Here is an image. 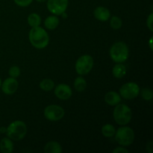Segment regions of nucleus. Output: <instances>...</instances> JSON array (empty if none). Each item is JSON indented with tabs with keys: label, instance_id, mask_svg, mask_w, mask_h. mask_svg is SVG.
Returning a JSON list of instances; mask_svg holds the SVG:
<instances>
[{
	"label": "nucleus",
	"instance_id": "nucleus-22",
	"mask_svg": "<svg viewBox=\"0 0 153 153\" xmlns=\"http://www.w3.org/2000/svg\"><path fill=\"white\" fill-rule=\"evenodd\" d=\"M123 22L122 19L117 16H113L111 18L110 20V25L113 29L117 30L122 27Z\"/></svg>",
	"mask_w": 153,
	"mask_h": 153
},
{
	"label": "nucleus",
	"instance_id": "nucleus-24",
	"mask_svg": "<svg viewBox=\"0 0 153 153\" xmlns=\"http://www.w3.org/2000/svg\"><path fill=\"white\" fill-rule=\"evenodd\" d=\"M8 73L9 76H10V77L16 79V78L19 77V76H20V69H19L17 66H13V67H11L9 69Z\"/></svg>",
	"mask_w": 153,
	"mask_h": 153
},
{
	"label": "nucleus",
	"instance_id": "nucleus-25",
	"mask_svg": "<svg viewBox=\"0 0 153 153\" xmlns=\"http://www.w3.org/2000/svg\"><path fill=\"white\" fill-rule=\"evenodd\" d=\"M13 1H14V2L18 6H20V7H27L30 4H31L33 0H13Z\"/></svg>",
	"mask_w": 153,
	"mask_h": 153
},
{
	"label": "nucleus",
	"instance_id": "nucleus-31",
	"mask_svg": "<svg viewBox=\"0 0 153 153\" xmlns=\"http://www.w3.org/2000/svg\"><path fill=\"white\" fill-rule=\"evenodd\" d=\"M61 15H62L63 18H67V14L65 13V12H64V13H63Z\"/></svg>",
	"mask_w": 153,
	"mask_h": 153
},
{
	"label": "nucleus",
	"instance_id": "nucleus-21",
	"mask_svg": "<svg viewBox=\"0 0 153 153\" xmlns=\"http://www.w3.org/2000/svg\"><path fill=\"white\" fill-rule=\"evenodd\" d=\"M55 87V83L52 79H45L40 83V88L44 91H50Z\"/></svg>",
	"mask_w": 153,
	"mask_h": 153
},
{
	"label": "nucleus",
	"instance_id": "nucleus-14",
	"mask_svg": "<svg viewBox=\"0 0 153 153\" xmlns=\"http://www.w3.org/2000/svg\"><path fill=\"white\" fill-rule=\"evenodd\" d=\"M0 150L3 153H11L13 151V143L9 137H4L0 141Z\"/></svg>",
	"mask_w": 153,
	"mask_h": 153
},
{
	"label": "nucleus",
	"instance_id": "nucleus-30",
	"mask_svg": "<svg viewBox=\"0 0 153 153\" xmlns=\"http://www.w3.org/2000/svg\"><path fill=\"white\" fill-rule=\"evenodd\" d=\"M0 132L5 133L6 132V128H4V127H1V128H0Z\"/></svg>",
	"mask_w": 153,
	"mask_h": 153
},
{
	"label": "nucleus",
	"instance_id": "nucleus-2",
	"mask_svg": "<svg viewBox=\"0 0 153 153\" xmlns=\"http://www.w3.org/2000/svg\"><path fill=\"white\" fill-rule=\"evenodd\" d=\"M6 134L7 137L16 141L22 140L27 134V126L22 121L16 120L12 122L6 128Z\"/></svg>",
	"mask_w": 153,
	"mask_h": 153
},
{
	"label": "nucleus",
	"instance_id": "nucleus-33",
	"mask_svg": "<svg viewBox=\"0 0 153 153\" xmlns=\"http://www.w3.org/2000/svg\"><path fill=\"white\" fill-rule=\"evenodd\" d=\"M1 79H0V88H1Z\"/></svg>",
	"mask_w": 153,
	"mask_h": 153
},
{
	"label": "nucleus",
	"instance_id": "nucleus-18",
	"mask_svg": "<svg viewBox=\"0 0 153 153\" xmlns=\"http://www.w3.org/2000/svg\"><path fill=\"white\" fill-rule=\"evenodd\" d=\"M74 88L79 92H82L87 88V82L83 77L79 76L74 81Z\"/></svg>",
	"mask_w": 153,
	"mask_h": 153
},
{
	"label": "nucleus",
	"instance_id": "nucleus-3",
	"mask_svg": "<svg viewBox=\"0 0 153 153\" xmlns=\"http://www.w3.org/2000/svg\"><path fill=\"white\" fill-rule=\"evenodd\" d=\"M109 53L111 58L116 63L125 62L128 59L129 55L128 46L122 41L114 43L111 47Z\"/></svg>",
	"mask_w": 153,
	"mask_h": 153
},
{
	"label": "nucleus",
	"instance_id": "nucleus-23",
	"mask_svg": "<svg viewBox=\"0 0 153 153\" xmlns=\"http://www.w3.org/2000/svg\"><path fill=\"white\" fill-rule=\"evenodd\" d=\"M141 96L144 100H146V101H150L153 97L152 91L150 88H143V89L141 90Z\"/></svg>",
	"mask_w": 153,
	"mask_h": 153
},
{
	"label": "nucleus",
	"instance_id": "nucleus-28",
	"mask_svg": "<svg viewBox=\"0 0 153 153\" xmlns=\"http://www.w3.org/2000/svg\"><path fill=\"white\" fill-rule=\"evenodd\" d=\"M146 149H147V152H149V153L152 152V142L150 141L147 143L146 145Z\"/></svg>",
	"mask_w": 153,
	"mask_h": 153
},
{
	"label": "nucleus",
	"instance_id": "nucleus-11",
	"mask_svg": "<svg viewBox=\"0 0 153 153\" xmlns=\"http://www.w3.org/2000/svg\"><path fill=\"white\" fill-rule=\"evenodd\" d=\"M72 94V89L66 84H60L55 89V95L61 100H69L71 97Z\"/></svg>",
	"mask_w": 153,
	"mask_h": 153
},
{
	"label": "nucleus",
	"instance_id": "nucleus-13",
	"mask_svg": "<svg viewBox=\"0 0 153 153\" xmlns=\"http://www.w3.org/2000/svg\"><path fill=\"white\" fill-rule=\"evenodd\" d=\"M105 101L109 105L114 106L120 102L121 97L115 91H109L105 96Z\"/></svg>",
	"mask_w": 153,
	"mask_h": 153
},
{
	"label": "nucleus",
	"instance_id": "nucleus-19",
	"mask_svg": "<svg viewBox=\"0 0 153 153\" xmlns=\"http://www.w3.org/2000/svg\"><path fill=\"white\" fill-rule=\"evenodd\" d=\"M28 23L31 28L33 27L40 26V23H41V18L39 16L37 13H31L29 16H28Z\"/></svg>",
	"mask_w": 153,
	"mask_h": 153
},
{
	"label": "nucleus",
	"instance_id": "nucleus-10",
	"mask_svg": "<svg viewBox=\"0 0 153 153\" xmlns=\"http://www.w3.org/2000/svg\"><path fill=\"white\" fill-rule=\"evenodd\" d=\"M1 91L6 95H12L14 94L18 88V82L14 78L6 79L1 85Z\"/></svg>",
	"mask_w": 153,
	"mask_h": 153
},
{
	"label": "nucleus",
	"instance_id": "nucleus-17",
	"mask_svg": "<svg viewBox=\"0 0 153 153\" xmlns=\"http://www.w3.org/2000/svg\"><path fill=\"white\" fill-rule=\"evenodd\" d=\"M59 25V19L56 16H49L44 21V25L47 29L54 30Z\"/></svg>",
	"mask_w": 153,
	"mask_h": 153
},
{
	"label": "nucleus",
	"instance_id": "nucleus-1",
	"mask_svg": "<svg viewBox=\"0 0 153 153\" xmlns=\"http://www.w3.org/2000/svg\"><path fill=\"white\" fill-rule=\"evenodd\" d=\"M28 37L31 44L36 49H44L49 44V34L44 28L40 26L31 28L29 31Z\"/></svg>",
	"mask_w": 153,
	"mask_h": 153
},
{
	"label": "nucleus",
	"instance_id": "nucleus-26",
	"mask_svg": "<svg viewBox=\"0 0 153 153\" xmlns=\"http://www.w3.org/2000/svg\"><path fill=\"white\" fill-rule=\"evenodd\" d=\"M152 23H153V13H151L150 14H149V16H148L147 20H146V25H147L148 28H149L151 31H153Z\"/></svg>",
	"mask_w": 153,
	"mask_h": 153
},
{
	"label": "nucleus",
	"instance_id": "nucleus-16",
	"mask_svg": "<svg viewBox=\"0 0 153 153\" xmlns=\"http://www.w3.org/2000/svg\"><path fill=\"white\" fill-rule=\"evenodd\" d=\"M113 76L117 79H122L126 74V67L122 63H117L112 70Z\"/></svg>",
	"mask_w": 153,
	"mask_h": 153
},
{
	"label": "nucleus",
	"instance_id": "nucleus-6",
	"mask_svg": "<svg viewBox=\"0 0 153 153\" xmlns=\"http://www.w3.org/2000/svg\"><path fill=\"white\" fill-rule=\"evenodd\" d=\"M94 58L89 55L79 57L76 63V71L80 76L86 75L91 71L94 67Z\"/></svg>",
	"mask_w": 153,
	"mask_h": 153
},
{
	"label": "nucleus",
	"instance_id": "nucleus-8",
	"mask_svg": "<svg viewBox=\"0 0 153 153\" xmlns=\"http://www.w3.org/2000/svg\"><path fill=\"white\" fill-rule=\"evenodd\" d=\"M65 114L64 109L57 105H50L44 109V117L50 121H58Z\"/></svg>",
	"mask_w": 153,
	"mask_h": 153
},
{
	"label": "nucleus",
	"instance_id": "nucleus-9",
	"mask_svg": "<svg viewBox=\"0 0 153 153\" xmlns=\"http://www.w3.org/2000/svg\"><path fill=\"white\" fill-rule=\"evenodd\" d=\"M68 0H47V8L55 15H61L66 11Z\"/></svg>",
	"mask_w": 153,
	"mask_h": 153
},
{
	"label": "nucleus",
	"instance_id": "nucleus-12",
	"mask_svg": "<svg viewBox=\"0 0 153 153\" xmlns=\"http://www.w3.org/2000/svg\"><path fill=\"white\" fill-rule=\"evenodd\" d=\"M94 15L96 19L102 22H105L111 17L110 10L105 7H97L94 10Z\"/></svg>",
	"mask_w": 153,
	"mask_h": 153
},
{
	"label": "nucleus",
	"instance_id": "nucleus-15",
	"mask_svg": "<svg viewBox=\"0 0 153 153\" xmlns=\"http://www.w3.org/2000/svg\"><path fill=\"white\" fill-rule=\"evenodd\" d=\"M44 152L46 153H61L62 147L58 142L49 141L45 145Z\"/></svg>",
	"mask_w": 153,
	"mask_h": 153
},
{
	"label": "nucleus",
	"instance_id": "nucleus-5",
	"mask_svg": "<svg viewBox=\"0 0 153 153\" xmlns=\"http://www.w3.org/2000/svg\"><path fill=\"white\" fill-rule=\"evenodd\" d=\"M115 139L120 145L127 146L131 145L134 140V131L128 126H123L115 132Z\"/></svg>",
	"mask_w": 153,
	"mask_h": 153
},
{
	"label": "nucleus",
	"instance_id": "nucleus-32",
	"mask_svg": "<svg viewBox=\"0 0 153 153\" xmlns=\"http://www.w3.org/2000/svg\"><path fill=\"white\" fill-rule=\"evenodd\" d=\"M37 1H38V2H45L46 1H47V0H36Z\"/></svg>",
	"mask_w": 153,
	"mask_h": 153
},
{
	"label": "nucleus",
	"instance_id": "nucleus-7",
	"mask_svg": "<svg viewBox=\"0 0 153 153\" xmlns=\"http://www.w3.org/2000/svg\"><path fill=\"white\" fill-rule=\"evenodd\" d=\"M140 89L134 82L126 83L120 88V95L125 100H133L139 95Z\"/></svg>",
	"mask_w": 153,
	"mask_h": 153
},
{
	"label": "nucleus",
	"instance_id": "nucleus-4",
	"mask_svg": "<svg viewBox=\"0 0 153 153\" xmlns=\"http://www.w3.org/2000/svg\"><path fill=\"white\" fill-rule=\"evenodd\" d=\"M113 115L115 122L120 126H126L129 123L132 117L131 108L126 105L120 103L115 107Z\"/></svg>",
	"mask_w": 153,
	"mask_h": 153
},
{
	"label": "nucleus",
	"instance_id": "nucleus-27",
	"mask_svg": "<svg viewBox=\"0 0 153 153\" xmlns=\"http://www.w3.org/2000/svg\"><path fill=\"white\" fill-rule=\"evenodd\" d=\"M114 153H128V149H126V148L122 147V146H120V147H117L116 149H114L113 150Z\"/></svg>",
	"mask_w": 153,
	"mask_h": 153
},
{
	"label": "nucleus",
	"instance_id": "nucleus-29",
	"mask_svg": "<svg viewBox=\"0 0 153 153\" xmlns=\"http://www.w3.org/2000/svg\"><path fill=\"white\" fill-rule=\"evenodd\" d=\"M152 37H151V38L149 39V47H150L151 50H152L153 48H152Z\"/></svg>",
	"mask_w": 153,
	"mask_h": 153
},
{
	"label": "nucleus",
	"instance_id": "nucleus-20",
	"mask_svg": "<svg viewBox=\"0 0 153 153\" xmlns=\"http://www.w3.org/2000/svg\"><path fill=\"white\" fill-rule=\"evenodd\" d=\"M116 132L114 126L111 124H105L102 128V133L103 136L105 137H113Z\"/></svg>",
	"mask_w": 153,
	"mask_h": 153
}]
</instances>
